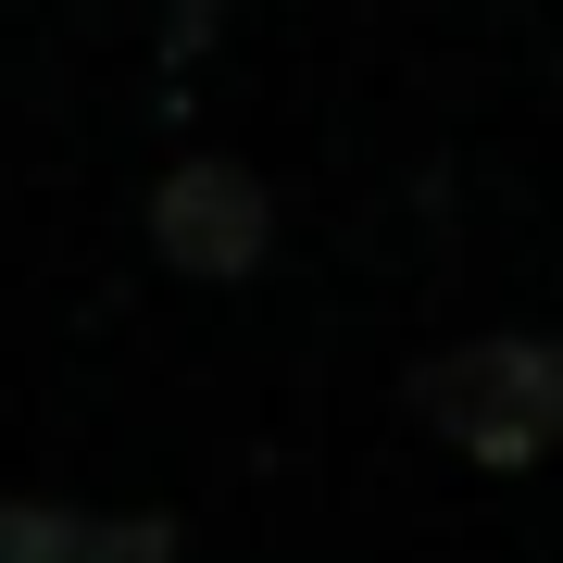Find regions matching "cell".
I'll list each match as a JSON object with an SVG mask.
<instances>
[{"label":"cell","instance_id":"2","mask_svg":"<svg viewBox=\"0 0 563 563\" xmlns=\"http://www.w3.org/2000/svg\"><path fill=\"white\" fill-rule=\"evenodd\" d=\"M151 239H163V263L176 276H251L263 263V188L239 176V163H176L163 176V201H151Z\"/></svg>","mask_w":563,"mask_h":563},{"label":"cell","instance_id":"1","mask_svg":"<svg viewBox=\"0 0 563 563\" xmlns=\"http://www.w3.org/2000/svg\"><path fill=\"white\" fill-rule=\"evenodd\" d=\"M413 413L439 426L463 463H539L563 439V351L551 339H476L413 376Z\"/></svg>","mask_w":563,"mask_h":563},{"label":"cell","instance_id":"3","mask_svg":"<svg viewBox=\"0 0 563 563\" xmlns=\"http://www.w3.org/2000/svg\"><path fill=\"white\" fill-rule=\"evenodd\" d=\"M163 526H101V514H0V563H163Z\"/></svg>","mask_w":563,"mask_h":563}]
</instances>
